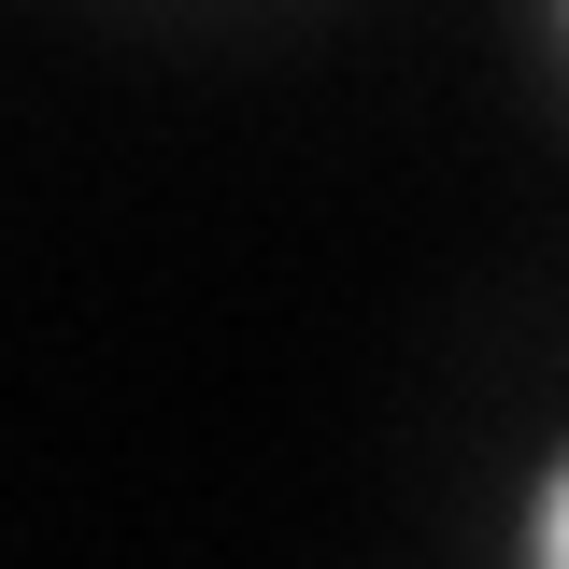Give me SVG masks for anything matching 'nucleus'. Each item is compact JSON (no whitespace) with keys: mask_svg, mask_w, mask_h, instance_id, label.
<instances>
[{"mask_svg":"<svg viewBox=\"0 0 569 569\" xmlns=\"http://www.w3.org/2000/svg\"><path fill=\"white\" fill-rule=\"evenodd\" d=\"M541 43H556V71H569V0H541Z\"/></svg>","mask_w":569,"mask_h":569,"instance_id":"2","label":"nucleus"},{"mask_svg":"<svg viewBox=\"0 0 569 569\" xmlns=\"http://www.w3.org/2000/svg\"><path fill=\"white\" fill-rule=\"evenodd\" d=\"M498 569H569V427L512 470V498H498Z\"/></svg>","mask_w":569,"mask_h":569,"instance_id":"1","label":"nucleus"}]
</instances>
